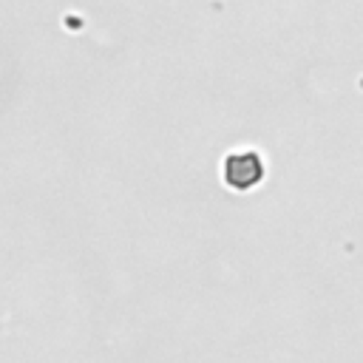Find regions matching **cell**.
<instances>
[{
	"instance_id": "cell-1",
	"label": "cell",
	"mask_w": 363,
	"mask_h": 363,
	"mask_svg": "<svg viewBox=\"0 0 363 363\" xmlns=\"http://www.w3.org/2000/svg\"><path fill=\"white\" fill-rule=\"evenodd\" d=\"M221 176L233 190H250L264 179V162L255 150H233L221 164Z\"/></svg>"
}]
</instances>
